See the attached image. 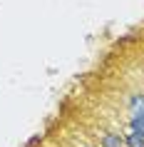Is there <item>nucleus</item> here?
Wrapping results in <instances>:
<instances>
[{"label":"nucleus","instance_id":"f257e3e1","mask_svg":"<svg viewBox=\"0 0 144 147\" xmlns=\"http://www.w3.org/2000/svg\"><path fill=\"white\" fill-rule=\"evenodd\" d=\"M127 112H129V130L144 135V92H132L127 97Z\"/></svg>","mask_w":144,"mask_h":147},{"label":"nucleus","instance_id":"f03ea898","mask_svg":"<svg viewBox=\"0 0 144 147\" xmlns=\"http://www.w3.org/2000/svg\"><path fill=\"white\" fill-rule=\"evenodd\" d=\"M97 142H99V147H124V137L119 132H99Z\"/></svg>","mask_w":144,"mask_h":147},{"label":"nucleus","instance_id":"7ed1b4c3","mask_svg":"<svg viewBox=\"0 0 144 147\" xmlns=\"http://www.w3.org/2000/svg\"><path fill=\"white\" fill-rule=\"evenodd\" d=\"M124 147H144V135L129 130L127 135H124Z\"/></svg>","mask_w":144,"mask_h":147},{"label":"nucleus","instance_id":"20e7f679","mask_svg":"<svg viewBox=\"0 0 144 147\" xmlns=\"http://www.w3.org/2000/svg\"><path fill=\"white\" fill-rule=\"evenodd\" d=\"M80 147H92V145H80Z\"/></svg>","mask_w":144,"mask_h":147}]
</instances>
